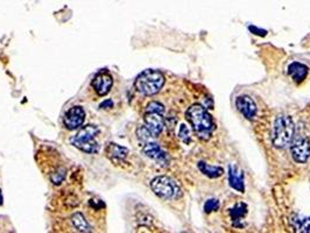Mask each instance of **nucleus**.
<instances>
[{"mask_svg": "<svg viewBox=\"0 0 310 233\" xmlns=\"http://www.w3.org/2000/svg\"><path fill=\"white\" fill-rule=\"evenodd\" d=\"M146 111L148 112H159V113H165V106L159 101H151L146 107Z\"/></svg>", "mask_w": 310, "mask_h": 233, "instance_id": "20", "label": "nucleus"}, {"mask_svg": "<svg viewBox=\"0 0 310 233\" xmlns=\"http://www.w3.org/2000/svg\"><path fill=\"white\" fill-rule=\"evenodd\" d=\"M187 120L192 125L194 132L202 140H209L216 130L213 116L199 104H194L187 110Z\"/></svg>", "mask_w": 310, "mask_h": 233, "instance_id": "1", "label": "nucleus"}, {"mask_svg": "<svg viewBox=\"0 0 310 233\" xmlns=\"http://www.w3.org/2000/svg\"><path fill=\"white\" fill-rule=\"evenodd\" d=\"M64 177H65V169L59 168L58 172L54 173V174L52 175L50 180H52L54 184H59L62 183V181L64 180Z\"/></svg>", "mask_w": 310, "mask_h": 233, "instance_id": "21", "label": "nucleus"}, {"mask_svg": "<svg viewBox=\"0 0 310 233\" xmlns=\"http://www.w3.org/2000/svg\"><path fill=\"white\" fill-rule=\"evenodd\" d=\"M308 74H309L308 67L303 63H300V62H293L291 64H289L288 75L291 77V79H293L295 83H297V84L302 83L303 80L307 78Z\"/></svg>", "mask_w": 310, "mask_h": 233, "instance_id": "13", "label": "nucleus"}, {"mask_svg": "<svg viewBox=\"0 0 310 233\" xmlns=\"http://www.w3.org/2000/svg\"><path fill=\"white\" fill-rule=\"evenodd\" d=\"M291 153L295 162L306 163L310 157V140L307 136H297L291 146Z\"/></svg>", "mask_w": 310, "mask_h": 233, "instance_id": "6", "label": "nucleus"}, {"mask_svg": "<svg viewBox=\"0 0 310 233\" xmlns=\"http://www.w3.org/2000/svg\"><path fill=\"white\" fill-rule=\"evenodd\" d=\"M98 133H99V128L96 125H86V126L80 128L75 136L70 139V142L84 153L95 154L97 153L98 148H99L96 141Z\"/></svg>", "mask_w": 310, "mask_h": 233, "instance_id": "4", "label": "nucleus"}, {"mask_svg": "<svg viewBox=\"0 0 310 233\" xmlns=\"http://www.w3.org/2000/svg\"><path fill=\"white\" fill-rule=\"evenodd\" d=\"M113 84V78L107 71H103V73L97 74L95 76V78L92 79V86H94V90L96 91V94L100 97L106 96L111 90Z\"/></svg>", "mask_w": 310, "mask_h": 233, "instance_id": "10", "label": "nucleus"}, {"mask_svg": "<svg viewBox=\"0 0 310 233\" xmlns=\"http://www.w3.org/2000/svg\"><path fill=\"white\" fill-rule=\"evenodd\" d=\"M112 105H113L112 100L111 99H107L105 101H103V103L99 105V107H100V109H110V107H112Z\"/></svg>", "mask_w": 310, "mask_h": 233, "instance_id": "25", "label": "nucleus"}, {"mask_svg": "<svg viewBox=\"0 0 310 233\" xmlns=\"http://www.w3.org/2000/svg\"><path fill=\"white\" fill-rule=\"evenodd\" d=\"M165 85V76L157 70L148 69L136 77L134 86L136 91L144 96H154Z\"/></svg>", "mask_w": 310, "mask_h": 233, "instance_id": "3", "label": "nucleus"}, {"mask_svg": "<svg viewBox=\"0 0 310 233\" xmlns=\"http://www.w3.org/2000/svg\"><path fill=\"white\" fill-rule=\"evenodd\" d=\"M107 156L111 159L113 162H119V161L125 160V157L129 154V149L119 146L117 143H110L106 149Z\"/></svg>", "mask_w": 310, "mask_h": 233, "instance_id": "14", "label": "nucleus"}, {"mask_svg": "<svg viewBox=\"0 0 310 233\" xmlns=\"http://www.w3.org/2000/svg\"><path fill=\"white\" fill-rule=\"evenodd\" d=\"M71 223H73L74 228L78 232H91L90 225H89L85 217L83 216L80 212H76V214H73V217H71Z\"/></svg>", "mask_w": 310, "mask_h": 233, "instance_id": "18", "label": "nucleus"}, {"mask_svg": "<svg viewBox=\"0 0 310 233\" xmlns=\"http://www.w3.org/2000/svg\"><path fill=\"white\" fill-rule=\"evenodd\" d=\"M2 204V194H1V190H0V205Z\"/></svg>", "mask_w": 310, "mask_h": 233, "instance_id": "26", "label": "nucleus"}, {"mask_svg": "<svg viewBox=\"0 0 310 233\" xmlns=\"http://www.w3.org/2000/svg\"><path fill=\"white\" fill-rule=\"evenodd\" d=\"M229 183L232 189L245 193V183H244V173L240 168H238L234 164L229 166Z\"/></svg>", "mask_w": 310, "mask_h": 233, "instance_id": "12", "label": "nucleus"}, {"mask_svg": "<svg viewBox=\"0 0 310 233\" xmlns=\"http://www.w3.org/2000/svg\"><path fill=\"white\" fill-rule=\"evenodd\" d=\"M142 152L146 156L151 157L152 160H154L155 162H157L161 166H167L169 162L168 155L162 148L160 147L157 143L155 142H147L142 148Z\"/></svg>", "mask_w": 310, "mask_h": 233, "instance_id": "11", "label": "nucleus"}, {"mask_svg": "<svg viewBox=\"0 0 310 233\" xmlns=\"http://www.w3.org/2000/svg\"><path fill=\"white\" fill-rule=\"evenodd\" d=\"M178 138L186 143L190 141V132L186 125H181L180 126V130H178Z\"/></svg>", "mask_w": 310, "mask_h": 233, "instance_id": "23", "label": "nucleus"}, {"mask_svg": "<svg viewBox=\"0 0 310 233\" xmlns=\"http://www.w3.org/2000/svg\"><path fill=\"white\" fill-rule=\"evenodd\" d=\"M197 168L202 174L208 176L209 178H217L224 174V169L222 167L213 166V164H209L204 161H199L197 163Z\"/></svg>", "mask_w": 310, "mask_h": 233, "instance_id": "15", "label": "nucleus"}, {"mask_svg": "<svg viewBox=\"0 0 310 233\" xmlns=\"http://www.w3.org/2000/svg\"><path fill=\"white\" fill-rule=\"evenodd\" d=\"M235 107L247 120H252L257 116V105H255L254 100L247 95L239 96L235 99Z\"/></svg>", "mask_w": 310, "mask_h": 233, "instance_id": "9", "label": "nucleus"}, {"mask_svg": "<svg viewBox=\"0 0 310 233\" xmlns=\"http://www.w3.org/2000/svg\"><path fill=\"white\" fill-rule=\"evenodd\" d=\"M250 31L253 32V34H258L260 35V37H265L266 35V31H264V29H259L258 27H253V26H250Z\"/></svg>", "mask_w": 310, "mask_h": 233, "instance_id": "24", "label": "nucleus"}, {"mask_svg": "<svg viewBox=\"0 0 310 233\" xmlns=\"http://www.w3.org/2000/svg\"><path fill=\"white\" fill-rule=\"evenodd\" d=\"M295 136V125L291 116H279L274 121L272 130V145L278 149H284L291 145Z\"/></svg>", "mask_w": 310, "mask_h": 233, "instance_id": "2", "label": "nucleus"}, {"mask_svg": "<svg viewBox=\"0 0 310 233\" xmlns=\"http://www.w3.org/2000/svg\"><path fill=\"white\" fill-rule=\"evenodd\" d=\"M247 214V205L245 203L240 202L238 204H235L233 208L230 210V217L233 222L234 226H241L240 222L243 220V218Z\"/></svg>", "mask_w": 310, "mask_h": 233, "instance_id": "16", "label": "nucleus"}, {"mask_svg": "<svg viewBox=\"0 0 310 233\" xmlns=\"http://www.w3.org/2000/svg\"><path fill=\"white\" fill-rule=\"evenodd\" d=\"M136 134H138V138L140 140H142V141H148V140H150L151 138H153V136H152V134L150 133V131H148L147 128H146L145 125H144V126H141V127L138 128V131H136Z\"/></svg>", "mask_w": 310, "mask_h": 233, "instance_id": "22", "label": "nucleus"}, {"mask_svg": "<svg viewBox=\"0 0 310 233\" xmlns=\"http://www.w3.org/2000/svg\"><path fill=\"white\" fill-rule=\"evenodd\" d=\"M85 120V111L82 106H74L70 110H68L64 115V126L68 130L74 131L77 130L84 124Z\"/></svg>", "mask_w": 310, "mask_h": 233, "instance_id": "8", "label": "nucleus"}, {"mask_svg": "<svg viewBox=\"0 0 310 233\" xmlns=\"http://www.w3.org/2000/svg\"><path fill=\"white\" fill-rule=\"evenodd\" d=\"M151 188L155 195L166 201L177 199L182 195L180 186L168 176H157L153 178L151 182Z\"/></svg>", "mask_w": 310, "mask_h": 233, "instance_id": "5", "label": "nucleus"}, {"mask_svg": "<svg viewBox=\"0 0 310 233\" xmlns=\"http://www.w3.org/2000/svg\"><path fill=\"white\" fill-rule=\"evenodd\" d=\"M295 232H310V217H303L295 214L291 219Z\"/></svg>", "mask_w": 310, "mask_h": 233, "instance_id": "17", "label": "nucleus"}, {"mask_svg": "<svg viewBox=\"0 0 310 233\" xmlns=\"http://www.w3.org/2000/svg\"><path fill=\"white\" fill-rule=\"evenodd\" d=\"M144 120L146 128L150 131L153 138H156L162 133L163 128H165V119H163L162 113L146 111Z\"/></svg>", "mask_w": 310, "mask_h": 233, "instance_id": "7", "label": "nucleus"}, {"mask_svg": "<svg viewBox=\"0 0 310 233\" xmlns=\"http://www.w3.org/2000/svg\"><path fill=\"white\" fill-rule=\"evenodd\" d=\"M219 207H220V204H219L218 199L210 198L204 203V211L207 212V214H211V212H214V211L218 210Z\"/></svg>", "mask_w": 310, "mask_h": 233, "instance_id": "19", "label": "nucleus"}]
</instances>
